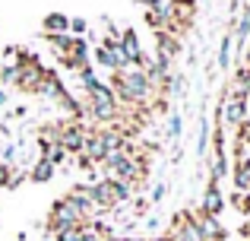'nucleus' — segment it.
<instances>
[{
	"mask_svg": "<svg viewBox=\"0 0 250 241\" xmlns=\"http://www.w3.org/2000/svg\"><path fill=\"white\" fill-rule=\"evenodd\" d=\"M241 57H244V67H250V42L244 44V54H241Z\"/></svg>",
	"mask_w": 250,
	"mask_h": 241,
	"instance_id": "2f4dec72",
	"label": "nucleus"
},
{
	"mask_svg": "<svg viewBox=\"0 0 250 241\" xmlns=\"http://www.w3.org/2000/svg\"><path fill=\"white\" fill-rule=\"evenodd\" d=\"M67 155H70V153H67V149H61V146H51V149H48V153H44V159H48V162H51V165H61V162H63V159H67Z\"/></svg>",
	"mask_w": 250,
	"mask_h": 241,
	"instance_id": "5701e85b",
	"label": "nucleus"
},
{
	"mask_svg": "<svg viewBox=\"0 0 250 241\" xmlns=\"http://www.w3.org/2000/svg\"><path fill=\"white\" fill-rule=\"evenodd\" d=\"M10 172H13V168L6 165V162H0V187H6V181H10Z\"/></svg>",
	"mask_w": 250,
	"mask_h": 241,
	"instance_id": "c756f323",
	"label": "nucleus"
},
{
	"mask_svg": "<svg viewBox=\"0 0 250 241\" xmlns=\"http://www.w3.org/2000/svg\"><path fill=\"white\" fill-rule=\"evenodd\" d=\"M42 29H44V35H67L70 32V16L67 13H48V16L42 19Z\"/></svg>",
	"mask_w": 250,
	"mask_h": 241,
	"instance_id": "f8f14e48",
	"label": "nucleus"
},
{
	"mask_svg": "<svg viewBox=\"0 0 250 241\" xmlns=\"http://www.w3.org/2000/svg\"><path fill=\"white\" fill-rule=\"evenodd\" d=\"M228 200H231V206H234L238 213H244V216H250V191H234Z\"/></svg>",
	"mask_w": 250,
	"mask_h": 241,
	"instance_id": "6ab92c4d",
	"label": "nucleus"
},
{
	"mask_svg": "<svg viewBox=\"0 0 250 241\" xmlns=\"http://www.w3.org/2000/svg\"><path fill=\"white\" fill-rule=\"evenodd\" d=\"M209 136H212V124L206 118H200V136H196V155L209 153Z\"/></svg>",
	"mask_w": 250,
	"mask_h": 241,
	"instance_id": "f3484780",
	"label": "nucleus"
},
{
	"mask_svg": "<svg viewBox=\"0 0 250 241\" xmlns=\"http://www.w3.org/2000/svg\"><path fill=\"white\" fill-rule=\"evenodd\" d=\"M111 92H114L117 102H121V108H127V105L149 108L152 99H155L152 83H149V76L143 73L140 67H130V70H124V73H114V80H111Z\"/></svg>",
	"mask_w": 250,
	"mask_h": 241,
	"instance_id": "f257e3e1",
	"label": "nucleus"
},
{
	"mask_svg": "<svg viewBox=\"0 0 250 241\" xmlns=\"http://www.w3.org/2000/svg\"><path fill=\"white\" fill-rule=\"evenodd\" d=\"M85 124H61V127H57V146L61 149H67L70 155H80L83 153V143H85Z\"/></svg>",
	"mask_w": 250,
	"mask_h": 241,
	"instance_id": "0eeeda50",
	"label": "nucleus"
},
{
	"mask_svg": "<svg viewBox=\"0 0 250 241\" xmlns=\"http://www.w3.org/2000/svg\"><path fill=\"white\" fill-rule=\"evenodd\" d=\"M228 172H231V159H228V155H212V165H209V181H212V184H222Z\"/></svg>",
	"mask_w": 250,
	"mask_h": 241,
	"instance_id": "4468645a",
	"label": "nucleus"
},
{
	"mask_svg": "<svg viewBox=\"0 0 250 241\" xmlns=\"http://www.w3.org/2000/svg\"><path fill=\"white\" fill-rule=\"evenodd\" d=\"M0 105H6V92H3V89H0Z\"/></svg>",
	"mask_w": 250,
	"mask_h": 241,
	"instance_id": "c9c22d12",
	"label": "nucleus"
},
{
	"mask_svg": "<svg viewBox=\"0 0 250 241\" xmlns=\"http://www.w3.org/2000/svg\"><path fill=\"white\" fill-rule=\"evenodd\" d=\"M193 216H196V229H200V235L206 241H225L228 238V232H225V225L219 222V216H206V213H200V210H193Z\"/></svg>",
	"mask_w": 250,
	"mask_h": 241,
	"instance_id": "6e6552de",
	"label": "nucleus"
},
{
	"mask_svg": "<svg viewBox=\"0 0 250 241\" xmlns=\"http://www.w3.org/2000/svg\"><path fill=\"white\" fill-rule=\"evenodd\" d=\"M149 241H174L171 235H155V238H149Z\"/></svg>",
	"mask_w": 250,
	"mask_h": 241,
	"instance_id": "473e14b6",
	"label": "nucleus"
},
{
	"mask_svg": "<svg viewBox=\"0 0 250 241\" xmlns=\"http://www.w3.org/2000/svg\"><path fill=\"white\" fill-rule=\"evenodd\" d=\"M184 89H187V80H184L181 73H177V76H171V83H168V92L181 99V95H184Z\"/></svg>",
	"mask_w": 250,
	"mask_h": 241,
	"instance_id": "b1692460",
	"label": "nucleus"
},
{
	"mask_svg": "<svg viewBox=\"0 0 250 241\" xmlns=\"http://www.w3.org/2000/svg\"><path fill=\"white\" fill-rule=\"evenodd\" d=\"M168 194V184L165 181H159V184H152V191H149V203H162Z\"/></svg>",
	"mask_w": 250,
	"mask_h": 241,
	"instance_id": "393cba45",
	"label": "nucleus"
},
{
	"mask_svg": "<svg viewBox=\"0 0 250 241\" xmlns=\"http://www.w3.org/2000/svg\"><path fill=\"white\" fill-rule=\"evenodd\" d=\"M25 178H29V175H22V172H10V181H6V187L13 191V187H19V184H22Z\"/></svg>",
	"mask_w": 250,
	"mask_h": 241,
	"instance_id": "c85d7f7f",
	"label": "nucleus"
},
{
	"mask_svg": "<svg viewBox=\"0 0 250 241\" xmlns=\"http://www.w3.org/2000/svg\"><path fill=\"white\" fill-rule=\"evenodd\" d=\"M181 133H184V118H181V114H171V118H168V136H171V140H181Z\"/></svg>",
	"mask_w": 250,
	"mask_h": 241,
	"instance_id": "4be33fe9",
	"label": "nucleus"
},
{
	"mask_svg": "<svg viewBox=\"0 0 250 241\" xmlns=\"http://www.w3.org/2000/svg\"><path fill=\"white\" fill-rule=\"evenodd\" d=\"M121 48H124V54H127L130 67H143V61H146V51H143V44H140V38H136L133 29H124V32H121Z\"/></svg>",
	"mask_w": 250,
	"mask_h": 241,
	"instance_id": "9d476101",
	"label": "nucleus"
},
{
	"mask_svg": "<svg viewBox=\"0 0 250 241\" xmlns=\"http://www.w3.org/2000/svg\"><path fill=\"white\" fill-rule=\"evenodd\" d=\"M44 42H48L51 51L63 61V57L70 54V42H73V35H70V32H67V35H44Z\"/></svg>",
	"mask_w": 250,
	"mask_h": 241,
	"instance_id": "dca6fc26",
	"label": "nucleus"
},
{
	"mask_svg": "<svg viewBox=\"0 0 250 241\" xmlns=\"http://www.w3.org/2000/svg\"><path fill=\"white\" fill-rule=\"evenodd\" d=\"M231 48H234V38L225 35V38H222V44H219V67L222 70H228V64H231Z\"/></svg>",
	"mask_w": 250,
	"mask_h": 241,
	"instance_id": "a211bd4d",
	"label": "nucleus"
},
{
	"mask_svg": "<svg viewBox=\"0 0 250 241\" xmlns=\"http://www.w3.org/2000/svg\"><path fill=\"white\" fill-rule=\"evenodd\" d=\"M130 197H133V187L124 184V181H117V178H102V181L92 184V200H95L98 213L117 210V206H124Z\"/></svg>",
	"mask_w": 250,
	"mask_h": 241,
	"instance_id": "7ed1b4c3",
	"label": "nucleus"
},
{
	"mask_svg": "<svg viewBox=\"0 0 250 241\" xmlns=\"http://www.w3.org/2000/svg\"><path fill=\"white\" fill-rule=\"evenodd\" d=\"M247 102H250V70H247Z\"/></svg>",
	"mask_w": 250,
	"mask_h": 241,
	"instance_id": "f704fd0d",
	"label": "nucleus"
},
{
	"mask_svg": "<svg viewBox=\"0 0 250 241\" xmlns=\"http://www.w3.org/2000/svg\"><path fill=\"white\" fill-rule=\"evenodd\" d=\"M83 229V225H80ZM80 229H61V232H54V241H76L80 238Z\"/></svg>",
	"mask_w": 250,
	"mask_h": 241,
	"instance_id": "bb28decb",
	"label": "nucleus"
},
{
	"mask_svg": "<svg viewBox=\"0 0 250 241\" xmlns=\"http://www.w3.org/2000/svg\"><path fill=\"white\" fill-rule=\"evenodd\" d=\"M89 32V22H85L83 16H73L70 19V35H85Z\"/></svg>",
	"mask_w": 250,
	"mask_h": 241,
	"instance_id": "a878e982",
	"label": "nucleus"
},
{
	"mask_svg": "<svg viewBox=\"0 0 250 241\" xmlns=\"http://www.w3.org/2000/svg\"><path fill=\"white\" fill-rule=\"evenodd\" d=\"M200 213H206V216H222V213H225V194H222V187L212 184V181L206 184V194H203V200H200Z\"/></svg>",
	"mask_w": 250,
	"mask_h": 241,
	"instance_id": "1a4fd4ad",
	"label": "nucleus"
},
{
	"mask_svg": "<svg viewBox=\"0 0 250 241\" xmlns=\"http://www.w3.org/2000/svg\"><path fill=\"white\" fill-rule=\"evenodd\" d=\"M247 229H250V219H247Z\"/></svg>",
	"mask_w": 250,
	"mask_h": 241,
	"instance_id": "e433bc0d",
	"label": "nucleus"
},
{
	"mask_svg": "<svg viewBox=\"0 0 250 241\" xmlns=\"http://www.w3.org/2000/svg\"><path fill=\"white\" fill-rule=\"evenodd\" d=\"M54 172H57V165H51V162H48V159L42 155V159H38L35 165H32L29 178L35 181V184H44V181H51V178H54Z\"/></svg>",
	"mask_w": 250,
	"mask_h": 241,
	"instance_id": "2eb2a0df",
	"label": "nucleus"
},
{
	"mask_svg": "<svg viewBox=\"0 0 250 241\" xmlns=\"http://www.w3.org/2000/svg\"><path fill=\"white\" fill-rule=\"evenodd\" d=\"M85 118L89 121H95V124H108V121H121V102L114 99V92H111V86L108 83H102L98 80L95 86L85 92Z\"/></svg>",
	"mask_w": 250,
	"mask_h": 241,
	"instance_id": "f03ea898",
	"label": "nucleus"
},
{
	"mask_svg": "<svg viewBox=\"0 0 250 241\" xmlns=\"http://www.w3.org/2000/svg\"><path fill=\"white\" fill-rule=\"evenodd\" d=\"M234 191H250V168H231Z\"/></svg>",
	"mask_w": 250,
	"mask_h": 241,
	"instance_id": "aec40b11",
	"label": "nucleus"
},
{
	"mask_svg": "<svg viewBox=\"0 0 250 241\" xmlns=\"http://www.w3.org/2000/svg\"><path fill=\"white\" fill-rule=\"evenodd\" d=\"M247 118H250V102L234 99V95H225V92H222L219 111H215V124H219V127H234V130H238Z\"/></svg>",
	"mask_w": 250,
	"mask_h": 241,
	"instance_id": "39448f33",
	"label": "nucleus"
},
{
	"mask_svg": "<svg viewBox=\"0 0 250 241\" xmlns=\"http://www.w3.org/2000/svg\"><path fill=\"white\" fill-rule=\"evenodd\" d=\"M168 235L174 238V241H206V238L200 235V229H196V216H193V210H181V213H174Z\"/></svg>",
	"mask_w": 250,
	"mask_h": 241,
	"instance_id": "423d86ee",
	"label": "nucleus"
},
{
	"mask_svg": "<svg viewBox=\"0 0 250 241\" xmlns=\"http://www.w3.org/2000/svg\"><path fill=\"white\" fill-rule=\"evenodd\" d=\"M174 3H190V6H196V0H174Z\"/></svg>",
	"mask_w": 250,
	"mask_h": 241,
	"instance_id": "72a5a7b5",
	"label": "nucleus"
},
{
	"mask_svg": "<svg viewBox=\"0 0 250 241\" xmlns=\"http://www.w3.org/2000/svg\"><path fill=\"white\" fill-rule=\"evenodd\" d=\"M234 38H238L241 54H244V44L250 42V3H247V6H241L238 19H234Z\"/></svg>",
	"mask_w": 250,
	"mask_h": 241,
	"instance_id": "ddd939ff",
	"label": "nucleus"
},
{
	"mask_svg": "<svg viewBox=\"0 0 250 241\" xmlns=\"http://www.w3.org/2000/svg\"><path fill=\"white\" fill-rule=\"evenodd\" d=\"M76 73H80L83 92H89V89H92V86L98 83V73H95V67H92V64H89V67H83V70H76Z\"/></svg>",
	"mask_w": 250,
	"mask_h": 241,
	"instance_id": "412c9836",
	"label": "nucleus"
},
{
	"mask_svg": "<svg viewBox=\"0 0 250 241\" xmlns=\"http://www.w3.org/2000/svg\"><path fill=\"white\" fill-rule=\"evenodd\" d=\"M238 140L244 143V146H250V118H247V121L238 127Z\"/></svg>",
	"mask_w": 250,
	"mask_h": 241,
	"instance_id": "cd10ccee",
	"label": "nucleus"
},
{
	"mask_svg": "<svg viewBox=\"0 0 250 241\" xmlns=\"http://www.w3.org/2000/svg\"><path fill=\"white\" fill-rule=\"evenodd\" d=\"M155 42H159V54H155V57L171 67L174 57L181 54V42H177V35H174V32H155Z\"/></svg>",
	"mask_w": 250,
	"mask_h": 241,
	"instance_id": "9b49d317",
	"label": "nucleus"
},
{
	"mask_svg": "<svg viewBox=\"0 0 250 241\" xmlns=\"http://www.w3.org/2000/svg\"><path fill=\"white\" fill-rule=\"evenodd\" d=\"M13 155H16V146H6V149H3V159H0V162H6V165H10Z\"/></svg>",
	"mask_w": 250,
	"mask_h": 241,
	"instance_id": "7c9ffc66",
	"label": "nucleus"
},
{
	"mask_svg": "<svg viewBox=\"0 0 250 241\" xmlns=\"http://www.w3.org/2000/svg\"><path fill=\"white\" fill-rule=\"evenodd\" d=\"M80 225H85V219L70 197H61L51 203V210H48V232L51 235L61 229H80Z\"/></svg>",
	"mask_w": 250,
	"mask_h": 241,
	"instance_id": "20e7f679",
	"label": "nucleus"
}]
</instances>
